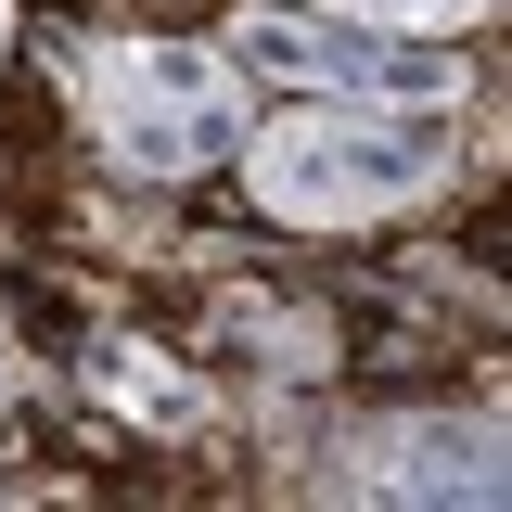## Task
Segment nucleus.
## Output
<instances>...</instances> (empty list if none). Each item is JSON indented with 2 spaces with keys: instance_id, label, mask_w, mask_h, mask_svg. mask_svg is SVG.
<instances>
[{
  "instance_id": "39448f33",
  "label": "nucleus",
  "mask_w": 512,
  "mask_h": 512,
  "mask_svg": "<svg viewBox=\"0 0 512 512\" xmlns=\"http://www.w3.org/2000/svg\"><path fill=\"white\" fill-rule=\"evenodd\" d=\"M103 384H116L141 423H192V410H205V384H192L167 346H103Z\"/></svg>"
},
{
  "instance_id": "6e6552de",
  "label": "nucleus",
  "mask_w": 512,
  "mask_h": 512,
  "mask_svg": "<svg viewBox=\"0 0 512 512\" xmlns=\"http://www.w3.org/2000/svg\"><path fill=\"white\" fill-rule=\"evenodd\" d=\"M0 64H13V0H0Z\"/></svg>"
},
{
  "instance_id": "f03ea898",
  "label": "nucleus",
  "mask_w": 512,
  "mask_h": 512,
  "mask_svg": "<svg viewBox=\"0 0 512 512\" xmlns=\"http://www.w3.org/2000/svg\"><path fill=\"white\" fill-rule=\"evenodd\" d=\"M64 103H77L103 167H128V180H205L244 141L256 77L218 39H64Z\"/></svg>"
},
{
  "instance_id": "423d86ee",
  "label": "nucleus",
  "mask_w": 512,
  "mask_h": 512,
  "mask_svg": "<svg viewBox=\"0 0 512 512\" xmlns=\"http://www.w3.org/2000/svg\"><path fill=\"white\" fill-rule=\"evenodd\" d=\"M295 13H346V26H397V39H474L500 0H295Z\"/></svg>"
},
{
  "instance_id": "0eeeda50",
  "label": "nucleus",
  "mask_w": 512,
  "mask_h": 512,
  "mask_svg": "<svg viewBox=\"0 0 512 512\" xmlns=\"http://www.w3.org/2000/svg\"><path fill=\"white\" fill-rule=\"evenodd\" d=\"M26 397V359H13V320H0V410Z\"/></svg>"
},
{
  "instance_id": "7ed1b4c3",
  "label": "nucleus",
  "mask_w": 512,
  "mask_h": 512,
  "mask_svg": "<svg viewBox=\"0 0 512 512\" xmlns=\"http://www.w3.org/2000/svg\"><path fill=\"white\" fill-rule=\"evenodd\" d=\"M218 52L269 77V90H333V103H384V116H461L474 103V52L461 39H397V26H346V13H231Z\"/></svg>"
},
{
  "instance_id": "f257e3e1",
  "label": "nucleus",
  "mask_w": 512,
  "mask_h": 512,
  "mask_svg": "<svg viewBox=\"0 0 512 512\" xmlns=\"http://www.w3.org/2000/svg\"><path fill=\"white\" fill-rule=\"evenodd\" d=\"M256 218L282 231H384L410 205L448 192V116H384V103H333V90H295L282 116H244L231 141Z\"/></svg>"
},
{
  "instance_id": "20e7f679",
  "label": "nucleus",
  "mask_w": 512,
  "mask_h": 512,
  "mask_svg": "<svg viewBox=\"0 0 512 512\" xmlns=\"http://www.w3.org/2000/svg\"><path fill=\"white\" fill-rule=\"evenodd\" d=\"M359 500H500V436L487 423H384L346 448Z\"/></svg>"
}]
</instances>
